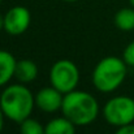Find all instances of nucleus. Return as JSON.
<instances>
[{"label": "nucleus", "mask_w": 134, "mask_h": 134, "mask_svg": "<svg viewBox=\"0 0 134 134\" xmlns=\"http://www.w3.org/2000/svg\"><path fill=\"white\" fill-rule=\"evenodd\" d=\"M115 25L117 29L122 31H133L134 30V7L132 8H121L115 14Z\"/></svg>", "instance_id": "11"}, {"label": "nucleus", "mask_w": 134, "mask_h": 134, "mask_svg": "<svg viewBox=\"0 0 134 134\" xmlns=\"http://www.w3.org/2000/svg\"><path fill=\"white\" fill-rule=\"evenodd\" d=\"M4 119H5V116H4V113L1 111V107H0V134H1L3 129H4Z\"/></svg>", "instance_id": "15"}, {"label": "nucleus", "mask_w": 134, "mask_h": 134, "mask_svg": "<svg viewBox=\"0 0 134 134\" xmlns=\"http://www.w3.org/2000/svg\"><path fill=\"white\" fill-rule=\"evenodd\" d=\"M105 121L113 126H124L134 122V99L126 95H119L109 99L103 107Z\"/></svg>", "instance_id": "5"}, {"label": "nucleus", "mask_w": 134, "mask_h": 134, "mask_svg": "<svg viewBox=\"0 0 134 134\" xmlns=\"http://www.w3.org/2000/svg\"><path fill=\"white\" fill-rule=\"evenodd\" d=\"M115 134H134V122L124 126H119Z\"/></svg>", "instance_id": "14"}, {"label": "nucleus", "mask_w": 134, "mask_h": 134, "mask_svg": "<svg viewBox=\"0 0 134 134\" xmlns=\"http://www.w3.org/2000/svg\"><path fill=\"white\" fill-rule=\"evenodd\" d=\"M61 112L76 126H86L96 120L99 104L90 92L74 90L64 95Z\"/></svg>", "instance_id": "2"}, {"label": "nucleus", "mask_w": 134, "mask_h": 134, "mask_svg": "<svg viewBox=\"0 0 134 134\" xmlns=\"http://www.w3.org/2000/svg\"><path fill=\"white\" fill-rule=\"evenodd\" d=\"M128 74L126 63L116 56L102 59L92 70V85L100 92H112L125 81Z\"/></svg>", "instance_id": "3"}, {"label": "nucleus", "mask_w": 134, "mask_h": 134, "mask_svg": "<svg viewBox=\"0 0 134 134\" xmlns=\"http://www.w3.org/2000/svg\"><path fill=\"white\" fill-rule=\"evenodd\" d=\"M16 65V57L10 52L0 49V87L5 86L14 77Z\"/></svg>", "instance_id": "8"}, {"label": "nucleus", "mask_w": 134, "mask_h": 134, "mask_svg": "<svg viewBox=\"0 0 134 134\" xmlns=\"http://www.w3.org/2000/svg\"><path fill=\"white\" fill-rule=\"evenodd\" d=\"M64 1H68V3H74V1H78V0H64Z\"/></svg>", "instance_id": "17"}, {"label": "nucleus", "mask_w": 134, "mask_h": 134, "mask_svg": "<svg viewBox=\"0 0 134 134\" xmlns=\"http://www.w3.org/2000/svg\"><path fill=\"white\" fill-rule=\"evenodd\" d=\"M1 1H3V0H0V4H1Z\"/></svg>", "instance_id": "19"}, {"label": "nucleus", "mask_w": 134, "mask_h": 134, "mask_svg": "<svg viewBox=\"0 0 134 134\" xmlns=\"http://www.w3.org/2000/svg\"><path fill=\"white\" fill-rule=\"evenodd\" d=\"M31 22L30 10L26 7L16 5L4 14V30L10 35L24 34Z\"/></svg>", "instance_id": "6"}, {"label": "nucleus", "mask_w": 134, "mask_h": 134, "mask_svg": "<svg viewBox=\"0 0 134 134\" xmlns=\"http://www.w3.org/2000/svg\"><path fill=\"white\" fill-rule=\"evenodd\" d=\"M122 60L126 63L128 66H134V41L125 47L122 52Z\"/></svg>", "instance_id": "13"}, {"label": "nucleus", "mask_w": 134, "mask_h": 134, "mask_svg": "<svg viewBox=\"0 0 134 134\" xmlns=\"http://www.w3.org/2000/svg\"><path fill=\"white\" fill-rule=\"evenodd\" d=\"M49 82L51 86L61 91L64 95L74 91L80 83L78 66L68 59L57 60L49 69Z\"/></svg>", "instance_id": "4"}, {"label": "nucleus", "mask_w": 134, "mask_h": 134, "mask_svg": "<svg viewBox=\"0 0 134 134\" xmlns=\"http://www.w3.org/2000/svg\"><path fill=\"white\" fill-rule=\"evenodd\" d=\"M64 94L53 86L41 89L35 95V105L46 113H53L61 111Z\"/></svg>", "instance_id": "7"}, {"label": "nucleus", "mask_w": 134, "mask_h": 134, "mask_svg": "<svg viewBox=\"0 0 134 134\" xmlns=\"http://www.w3.org/2000/svg\"><path fill=\"white\" fill-rule=\"evenodd\" d=\"M129 1H130V5H132V7H134V0H129Z\"/></svg>", "instance_id": "18"}, {"label": "nucleus", "mask_w": 134, "mask_h": 134, "mask_svg": "<svg viewBox=\"0 0 134 134\" xmlns=\"http://www.w3.org/2000/svg\"><path fill=\"white\" fill-rule=\"evenodd\" d=\"M4 29V16L0 13V31Z\"/></svg>", "instance_id": "16"}, {"label": "nucleus", "mask_w": 134, "mask_h": 134, "mask_svg": "<svg viewBox=\"0 0 134 134\" xmlns=\"http://www.w3.org/2000/svg\"><path fill=\"white\" fill-rule=\"evenodd\" d=\"M34 105L35 96L21 82L5 87L0 95V107L4 116L17 124L30 117Z\"/></svg>", "instance_id": "1"}, {"label": "nucleus", "mask_w": 134, "mask_h": 134, "mask_svg": "<svg viewBox=\"0 0 134 134\" xmlns=\"http://www.w3.org/2000/svg\"><path fill=\"white\" fill-rule=\"evenodd\" d=\"M46 134H76V125L65 116L52 119L44 126Z\"/></svg>", "instance_id": "10"}, {"label": "nucleus", "mask_w": 134, "mask_h": 134, "mask_svg": "<svg viewBox=\"0 0 134 134\" xmlns=\"http://www.w3.org/2000/svg\"><path fill=\"white\" fill-rule=\"evenodd\" d=\"M14 77L21 83H30L38 77V66L34 61L24 59L17 61Z\"/></svg>", "instance_id": "9"}, {"label": "nucleus", "mask_w": 134, "mask_h": 134, "mask_svg": "<svg viewBox=\"0 0 134 134\" xmlns=\"http://www.w3.org/2000/svg\"><path fill=\"white\" fill-rule=\"evenodd\" d=\"M20 134H46V130L38 120L29 117L20 124Z\"/></svg>", "instance_id": "12"}]
</instances>
